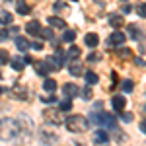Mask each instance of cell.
<instances>
[{"label": "cell", "mask_w": 146, "mask_h": 146, "mask_svg": "<svg viewBox=\"0 0 146 146\" xmlns=\"http://www.w3.org/2000/svg\"><path fill=\"white\" fill-rule=\"evenodd\" d=\"M20 133V125L16 119H0V138L10 140Z\"/></svg>", "instance_id": "obj_1"}, {"label": "cell", "mask_w": 146, "mask_h": 146, "mask_svg": "<svg viewBox=\"0 0 146 146\" xmlns=\"http://www.w3.org/2000/svg\"><path fill=\"white\" fill-rule=\"evenodd\" d=\"M88 127H90L88 119L82 117V115H74V117L66 119V129L70 131V133H84Z\"/></svg>", "instance_id": "obj_2"}, {"label": "cell", "mask_w": 146, "mask_h": 146, "mask_svg": "<svg viewBox=\"0 0 146 146\" xmlns=\"http://www.w3.org/2000/svg\"><path fill=\"white\" fill-rule=\"evenodd\" d=\"M47 64L51 70H60L62 64H64V55H62V51H56L53 56H49V60H47Z\"/></svg>", "instance_id": "obj_3"}, {"label": "cell", "mask_w": 146, "mask_h": 146, "mask_svg": "<svg viewBox=\"0 0 146 146\" xmlns=\"http://www.w3.org/2000/svg\"><path fill=\"white\" fill-rule=\"evenodd\" d=\"M125 41H127V35H125L123 31H113V33L109 35V45H111V47L123 45Z\"/></svg>", "instance_id": "obj_4"}, {"label": "cell", "mask_w": 146, "mask_h": 146, "mask_svg": "<svg viewBox=\"0 0 146 146\" xmlns=\"http://www.w3.org/2000/svg\"><path fill=\"white\" fill-rule=\"evenodd\" d=\"M68 70H70V74H72V76H82V74H84L82 62H80L78 58H72V60H70V64H68Z\"/></svg>", "instance_id": "obj_5"}, {"label": "cell", "mask_w": 146, "mask_h": 146, "mask_svg": "<svg viewBox=\"0 0 146 146\" xmlns=\"http://www.w3.org/2000/svg\"><path fill=\"white\" fill-rule=\"evenodd\" d=\"M33 64V70L39 74V76H47L49 72H51V68H49V64L47 62H41V60H33L31 62Z\"/></svg>", "instance_id": "obj_6"}, {"label": "cell", "mask_w": 146, "mask_h": 146, "mask_svg": "<svg viewBox=\"0 0 146 146\" xmlns=\"http://www.w3.org/2000/svg\"><path fill=\"white\" fill-rule=\"evenodd\" d=\"M41 29H43V27H41V23L37 22V20H31V22L25 23V31H27L29 35H39Z\"/></svg>", "instance_id": "obj_7"}, {"label": "cell", "mask_w": 146, "mask_h": 146, "mask_svg": "<svg viewBox=\"0 0 146 146\" xmlns=\"http://www.w3.org/2000/svg\"><path fill=\"white\" fill-rule=\"evenodd\" d=\"M62 92H64V98H76V96H80V90L76 84H64V88H62Z\"/></svg>", "instance_id": "obj_8"}, {"label": "cell", "mask_w": 146, "mask_h": 146, "mask_svg": "<svg viewBox=\"0 0 146 146\" xmlns=\"http://www.w3.org/2000/svg\"><path fill=\"white\" fill-rule=\"evenodd\" d=\"M43 115H45V119H49V121H53V123H56V125L62 123V115H60V111H55V109H47Z\"/></svg>", "instance_id": "obj_9"}, {"label": "cell", "mask_w": 146, "mask_h": 146, "mask_svg": "<svg viewBox=\"0 0 146 146\" xmlns=\"http://www.w3.org/2000/svg\"><path fill=\"white\" fill-rule=\"evenodd\" d=\"M109 23H111L115 29H119V27L125 25V18L121 16V14H111V16H109Z\"/></svg>", "instance_id": "obj_10"}, {"label": "cell", "mask_w": 146, "mask_h": 146, "mask_svg": "<svg viewBox=\"0 0 146 146\" xmlns=\"http://www.w3.org/2000/svg\"><path fill=\"white\" fill-rule=\"evenodd\" d=\"M49 25H53V27H56V29H64L66 27V22L62 20V18H56V16H49Z\"/></svg>", "instance_id": "obj_11"}, {"label": "cell", "mask_w": 146, "mask_h": 146, "mask_svg": "<svg viewBox=\"0 0 146 146\" xmlns=\"http://www.w3.org/2000/svg\"><path fill=\"white\" fill-rule=\"evenodd\" d=\"M125 103H127V101H125L123 96H113L111 105H113V109H115V111H123V109H125Z\"/></svg>", "instance_id": "obj_12"}, {"label": "cell", "mask_w": 146, "mask_h": 146, "mask_svg": "<svg viewBox=\"0 0 146 146\" xmlns=\"http://www.w3.org/2000/svg\"><path fill=\"white\" fill-rule=\"evenodd\" d=\"M107 140H109V135H107L105 131H101V129L96 131V135H94V142H96V144H105Z\"/></svg>", "instance_id": "obj_13"}, {"label": "cell", "mask_w": 146, "mask_h": 146, "mask_svg": "<svg viewBox=\"0 0 146 146\" xmlns=\"http://www.w3.org/2000/svg\"><path fill=\"white\" fill-rule=\"evenodd\" d=\"M84 41H86V45L88 47H98V43H100V37H98V33H88L86 37H84Z\"/></svg>", "instance_id": "obj_14"}, {"label": "cell", "mask_w": 146, "mask_h": 146, "mask_svg": "<svg viewBox=\"0 0 146 146\" xmlns=\"http://www.w3.org/2000/svg\"><path fill=\"white\" fill-rule=\"evenodd\" d=\"M10 62H12V68H14L16 72H22L23 68H25V60H23V58H20V56H16V58H12Z\"/></svg>", "instance_id": "obj_15"}, {"label": "cell", "mask_w": 146, "mask_h": 146, "mask_svg": "<svg viewBox=\"0 0 146 146\" xmlns=\"http://www.w3.org/2000/svg\"><path fill=\"white\" fill-rule=\"evenodd\" d=\"M16 6H18V14H22V16H25V14H29V12H31V8L27 6V2H25V0H16Z\"/></svg>", "instance_id": "obj_16"}, {"label": "cell", "mask_w": 146, "mask_h": 146, "mask_svg": "<svg viewBox=\"0 0 146 146\" xmlns=\"http://www.w3.org/2000/svg\"><path fill=\"white\" fill-rule=\"evenodd\" d=\"M84 78H86V82H88V84H98L100 76H98V72H94V70H88V72H84Z\"/></svg>", "instance_id": "obj_17"}, {"label": "cell", "mask_w": 146, "mask_h": 146, "mask_svg": "<svg viewBox=\"0 0 146 146\" xmlns=\"http://www.w3.org/2000/svg\"><path fill=\"white\" fill-rule=\"evenodd\" d=\"M43 88H45L47 92H51V94H53V92L56 90V80H55V78H45V82H43Z\"/></svg>", "instance_id": "obj_18"}, {"label": "cell", "mask_w": 146, "mask_h": 146, "mask_svg": "<svg viewBox=\"0 0 146 146\" xmlns=\"http://www.w3.org/2000/svg\"><path fill=\"white\" fill-rule=\"evenodd\" d=\"M16 47H18L20 51H27V49H29V41H27L25 37H16Z\"/></svg>", "instance_id": "obj_19"}, {"label": "cell", "mask_w": 146, "mask_h": 146, "mask_svg": "<svg viewBox=\"0 0 146 146\" xmlns=\"http://www.w3.org/2000/svg\"><path fill=\"white\" fill-rule=\"evenodd\" d=\"M12 20H14V18H12L10 12H6V10L0 12V23H12Z\"/></svg>", "instance_id": "obj_20"}, {"label": "cell", "mask_w": 146, "mask_h": 146, "mask_svg": "<svg viewBox=\"0 0 146 146\" xmlns=\"http://www.w3.org/2000/svg\"><path fill=\"white\" fill-rule=\"evenodd\" d=\"M129 33L133 35L135 39H140V37H142V33H140V29L136 27V23H131V25H129Z\"/></svg>", "instance_id": "obj_21"}, {"label": "cell", "mask_w": 146, "mask_h": 146, "mask_svg": "<svg viewBox=\"0 0 146 146\" xmlns=\"http://www.w3.org/2000/svg\"><path fill=\"white\" fill-rule=\"evenodd\" d=\"M10 62V55L6 49H0V64H8Z\"/></svg>", "instance_id": "obj_22"}, {"label": "cell", "mask_w": 146, "mask_h": 146, "mask_svg": "<svg viewBox=\"0 0 146 146\" xmlns=\"http://www.w3.org/2000/svg\"><path fill=\"white\" fill-rule=\"evenodd\" d=\"M72 109V101H70V98H64V101L60 103V111H70Z\"/></svg>", "instance_id": "obj_23"}, {"label": "cell", "mask_w": 146, "mask_h": 146, "mask_svg": "<svg viewBox=\"0 0 146 146\" xmlns=\"http://www.w3.org/2000/svg\"><path fill=\"white\" fill-rule=\"evenodd\" d=\"M135 90V82L133 80H123V92H133Z\"/></svg>", "instance_id": "obj_24"}, {"label": "cell", "mask_w": 146, "mask_h": 146, "mask_svg": "<svg viewBox=\"0 0 146 146\" xmlns=\"http://www.w3.org/2000/svg\"><path fill=\"white\" fill-rule=\"evenodd\" d=\"M74 37H76V31L66 29V31H64V35H62V41H74Z\"/></svg>", "instance_id": "obj_25"}, {"label": "cell", "mask_w": 146, "mask_h": 146, "mask_svg": "<svg viewBox=\"0 0 146 146\" xmlns=\"http://www.w3.org/2000/svg\"><path fill=\"white\" fill-rule=\"evenodd\" d=\"M68 56H70V58H78L80 56V49L76 45H72L70 49H68Z\"/></svg>", "instance_id": "obj_26"}, {"label": "cell", "mask_w": 146, "mask_h": 146, "mask_svg": "<svg viewBox=\"0 0 146 146\" xmlns=\"http://www.w3.org/2000/svg\"><path fill=\"white\" fill-rule=\"evenodd\" d=\"M41 37H45V39H53V37H55V33H53V29H51V27H47V29H41Z\"/></svg>", "instance_id": "obj_27"}, {"label": "cell", "mask_w": 146, "mask_h": 146, "mask_svg": "<svg viewBox=\"0 0 146 146\" xmlns=\"http://www.w3.org/2000/svg\"><path fill=\"white\" fill-rule=\"evenodd\" d=\"M80 94H82V98H84V100H92V96H94V92H92V88H88V86H86L84 90L80 92Z\"/></svg>", "instance_id": "obj_28"}, {"label": "cell", "mask_w": 146, "mask_h": 146, "mask_svg": "<svg viewBox=\"0 0 146 146\" xmlns=\"http://www.w3.org/2000/svg\"><path fill=\"white\" fill-rule=\"evenodd\" d=\"M119 56H121V58H131V56H133V51H131V49H121V51H119Z\"/></svg>", "instance_id": "obj_29"}, {"label": "cell", "mask_w": 146, "mask_h": 146, "mask_svg": "<svg viewBox=\"0 0 146 146\" xmlns=\"http://www.w3.org/2000/svg\"><path fill=\"white\" fill-rule=\"evenodd\" d=\"M133 119H135V115H133V113H123V111H121V121H125V123H131Z\"/></svg>", "instance_id": "obj_30"}, {"label": "cell", "mask_w": 146, "mask_h": 146, "mask_svg": "<svg viewBox=\"0 0 146 146\" xmlns=\"http://www.w3.org/2000/svg\"><path fill=\"white\" fill-rule=\"evenodd\" d=\"M29 47H31V49H35V51H41V49H43V43H39V41H37V43H29Z\"/></svg>", "instance_id": "obj_31"}, {"label": "cell", "mask_w": 146, "mask_h": 146, "mask_svg": "<svg viewBox=\"0 0 146 146\" xmlns=\"http://www.w3.org/2000/svg\"><path fill=\"white\" fill-rule=\"evenodd\" d=\"M96 60H100V55H96V53H90V55H88V62H96Z\"/></svg>", "instance_id": "obj_32"}, {"label": "cell", "mask_w": 146, "mask_h": 146, "mask_svg": "<svg viewBox=\"0 0 146 146\" xmlns=\"http://www.w3.org/2000/svg\"><path fill=\"white\" fill-rule=\"evenodd\" d=\"M138 16H140V18H146V4H140V8H138Z\"/></svg>", "instance_id": "obj_33"}, {"label": "cell", "mask_w": 146, "mask_h": 146, "mask_svg": "<svg viewBox=\"0 0 146 146\" xmlns=\"http://www.w3.org/2000/svg\"><path fill=\"white\" fill-rule=\"evenodd\" d=\"M119 82V76H117V72H111V84H113V88H115V84Z\"/></svg>", "instance_id": "obj_34"}, {"label": "cell", "mask_w": 146, "mask_h": 146, "mask_svg": "<svg viewBox=\"0 0 146 146\" xmlns=\"http://www.w3.org/2000/svg\"><path fill=\"white\" fill-rule=\"evenodd\" d=\"M55 8H56V10H68V8L64 6V4H62V2H56V4H55Z\"/></svg>", "instance_id": "obj_35"}, {"label": "cell", "mask_w": 146, "mask_h": 146, "mask_svg": "<svg viewBox=\"0 0 146 146\" xmlns=\"http://www.w3.org/2000/svg\"><path fill=\"white\" fill-rule=\"evenodd\" d=\"M121 10H123V14H131V12H133V6H125Z\"/></svg>", "instance_id": "obj_36"}, {"label": "cell", "mask_w": 146, "mask_h": 146, "mask_svg": "<svg viewBox=\"0 0 146 146\" xmlns=\"http://www.w3.org/2000/svg\"><path fill=\"white\" fill-rule=\"evenodd\" d=\"M8 33H10V35H16V33H18V27H16V25H12V27H10V31H8Z\"/></svg>", "instance_id": "obj_37"}, {"label": "cell", "mask_w": 146, "mask_h": 146, "mask_svg": "<svg viewBox=\"0 0 146 146\" xmlns=\"http://www.w3.org/2000/svg\"><path fill=\"white\" fill-rule=\"evenodd\" d=\"M43 101H47V103H56V100H55V98H53V96H51V98H45V100H43Z\"/></svg>", "instance_id": "obj_38"}, {"label": "cell", "mask_w": 146, "mask_h": 146, "mask_svg": "<svg viewBox=\"0 0 146 146\" xmlns=\"http://www.w3.org/2000/svg\"><path fill=\"white\" fill-rule=\"evenodd\" d=\"M140 131H142V133H146V119L140 123Z\"/></svg>", "instance_id": "obj_39"}, {"label": "cell", "mask_w": 146, "mask_h": 146, "mask_svg": "<svg viewBox=\"0 0 146 146\" xmlns=\"http://www.w3.org/2000/svg\"><path fill=\"white\" fill-rule=\"evenodd\" d=\"M6 35H8V33H6V31H0V39H4Z\"/></svg>", "instance_id": "obj_40"}, {"label": "cell", "mask_w": 146, "mask_h": 146, "mask_svg": "<svg viewBox=\"0 0 146 146\" xmlns=\"http://www.w3.org/2000/svg\"><path fill=\"white\" fill-rule=\"evenodd\" d=\"M2 94H4V88H0V96H2Z\"/></svg>", "instance_id": "obj_41"}, {"label": "cell", "mask_w": 146, "mask_h": 146, "mask_svg": "<svg viewBox=\"0 0 146 146\" xmlns=\"http://www.w3.org/2000/svg\"><path fill=\"white\" fill-rule=\"evenodd\" d=\"M0 78H2V72H0Z\"/></svg>", "instance_id": "obj_42"}, {"label": "cell", "mask_w": 146, "mask_h": 146, "mask_svg": "<svg viewBox=\"0 0 146 146\" xmlns=\"http://www.w3.org/2000/svg\"><path fill=\"white\" fill-rule=\"evenodd\" d=\"M6 2H10V0H6Z\"/></svg>", "instance_id": "obj_43"}, {"label": "cell", "mask_w": 146, "mask_h": 146, "mask_svg": "<svg viewBox=\"0 0 146 146\" xmlns=\"http://www.w3.org/2000/svg\"><path fill=\"white\" fill-rule=\"evenodd\" d=\"M144 109H146V105H144Z\"/></svg>", "instance_id": "obj_44"}]
</instances>
